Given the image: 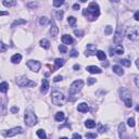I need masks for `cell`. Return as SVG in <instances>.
<instances>
[{
  "label": "cell",
  "instance_id": "cell-35",
  "mask_svg": "<svg viewBox=\"0 0 139 139\" xmlns=\"http://www.w3.org/2000/svg\"><path fill=\"white\" fill-rule=\"evenodd\" d=\"M63 14H64L63 11H57V13H55V16H57L58 20H62V19H63Z\"/></svg>",
  "mask_w": 139,
  "mask_h": 139
},
{
  "label": "cell",
  "instance_id": "cell-17",
  "mask_svg": "<svg viewBox=\"0 0 139 139\" xmlns=\"http://www.w3.org/2000/svg\"><path fill=\"white\" fill-rule=\"evenodd\" d=\"M113 51L116 53V54H123V53H124V48H123L122 45L116 44V45L113 47Z\"/></svg>",
  "mask_w": 139,
  "mask_h": 139
},
{
  "label": "cell",
  "instance_id": "cell-32",
  "mask_svg": "<svg viewBox=\"0 0 139 139\" xmlns=\"http://www.w3.org/2000/svg\"><path fill=\"white\" fill-rule=\"evenodd\" d=\"M120 62H121V64L124 65V66H127V67L131 66V61L127 60V59H123V60H121Z\"/></svg>",
  "mask_w": 139,
  "mask_h": 139
},
{
  "label": "cell",
  "instance_id": "cell-7",
  "mask_svg": "<svg viewBox=\"0 0 139 139\" xmlns=\"http://www.w3.org/2000/svg\"><path fill=\"white\" fill-rule=\"evenodd\" d=\"M124 35H126L125 34V27H124V26H119L117 29H116V32H115L114 38H113L114 43L115 44L122 43L123 39H124Z\"/></svg>",
  "mask_w": 139,
  "mask_h": 139
},
{
  "label": "cell",
  "instance_id": "cell-38",
  "mask_svg": "<svg viewBox=\"0 0 139 139\" xmlns=\"http://www.w3.org/2000/svg\"><path fill=\"white\" fill-rule=\"evenodd\" d=\"M104 33H105V35H111V33H112V27L111 26H106Z\"/></svg>",
  "mask_w": 139,
  "mask_h": 139
},
{
  "label": "cell",
  "instance_id": "cell-53",
  "mask_svg": "<svg viewBox=\"0 0 139 139\" xmlns=\"http://www.w3.org/2000/svg\"><path fill=\"white\" fill-rule=\"evenodd\" d=\"M102 65H103V66H108V65H109V63H108V62H105V63L103 62V63H102Z\"/></svg>",
  "mask_w": 139,
  "mask_h": 139
},
{
  "label": "cell",
  "instance_id": "cell-27",
  "mask_svg": "<svg viewBox=\"0 0 139 139\" xmlns=\"http://www.w3.org/2000/svg\"><path fill=\"white\" fill-rule=\"evenodd\" d=\"M54 63H55V65H57V67H61L64 65L65 61H64V59H55Z\"/></svg>",
  "mask_w": 139,
  "mask_h": 139
},
{
  "label": "cell",
  "instance_id": "cell-36",
  "mask_svg": "<svg viewBox=\"0 0 139 139\" xmlns=\"http://www.w3.org/2000/svg\"><path fill=\"white\" fill-rule=\"evenodd\" d=\"M74 34H75L76 37H82L83 34H84V32L81 31V29H75V31H74Z\"/></svg>",
  "mask_w": 139,
  "mask_h": 139
},
{
  "label": "cell",
  "instance_id": "cell-52",
  "mask_svg": "<svg viewBox=\"0 0 139 139\" xmlns=\"http://www.w3.org/2000/svg\"><path fill=\"white\" fill-rule=\"evenodd\" d=\"M136 66H137L138 69H139V58L137 59V60H136Z\"/></svg>",
  "mask_w": 139,
  "mask_h": 139
},
{
  "label": "cell",
  "instance_id": "cell-26",
  "mask_svg": "<svg viewBox=\"0 0 139 139\" xmlns=\"http://www.w3.org/2000/svg\"><path fill=\"white\" fill-rule=\"evenodd\" d=\"M8 89H9V85H8V83H5V82L1 83V85H0V91L4 93H7V91H8Z\"/></svg>",
  "mask_w": 139,
  "mask_h": 139
},
{
  "label": "cell",
  "instance_id": "cell-29",
  "mask_svg": "<svg viewBox=\"0 0 139 139\" xmlns=\"http://www.w3.org/2000/svg\"><path fill=\"white\" fill-rule=\"evenodd\" d=\"M36 134H37L38 137L41 138V139H45L47 137V135H46V133H45V131H44V129H38Z\"/></svg>",
  "mask_w": 139,
  "mask_h": 139
},
{
  "label": "cell",
  "instance_id": "cell-3",
  "mask_svg": "<svg viewBox=\"0 0 139 139\" xmlns=\"http://www.w3.org/2000/svg\"><path fill=\"white\" fill-rule=\"evenodd\" d=\"M120 96L122 100L125 103V105L127 108H132L133 105V101H132V94H131V91L128 89H126V88H122V89H120Z\"/></svg>",
  "mask_w": 139,
  "mask_h": 139
},
{
  "label": "cell",
  "instance_id": "cell-57",
  "mask_svg": "<svg viewBox=\"0 0 139 139\" xmlns=\"http://www.w3.org/2000/svg\"><path fill=\"white\" fill-rule=\"evenodd\" d=\"M87 0H81V2H86Z\"/></svg>",
  "mask_w": 139,
  "mask_h": 139
},
{
  "label": "cell",
  "instance_id": "cell-34",
  "mask_svg": "<svg viewBox=\"0 0 139 139\" xmlns=\"http://www.w3.org/2000/svg\"><path fill=\"white\" fill-rule=\"evenodd\" d=\"M59 50H60L61 53H66L67 52V48H66V46H64V45L59 46Z\"/></svg>",
  "mask_w": 139,
  "mask_h": 139
},
{
  "label": "cell",
  "instance_id": "cell-11",
  "mask_svg": "<svg viewBox=\"0 0 139 139\" xmlns=\"http://www.w3.org/2000/svg\"><path fill=\"white\" fill-rule=\"evenodd\" d=\"M96 53H97V51H96V46H94V45H88L87 46L86 52H85V54H86L87 57H89V55H94Z\"/></svg>",
  "mask_w": 139,
  "mask_h": 139
},
{
  "label": "cell",
  "instance_id": "cell-30",
  "mask_svg": "<svg viewBox=\"0 0 139 139\" xmlns=\"http://www.w3.org/2000/svg\"><path fill=\"white\" fill-rule=\"evenodd\" d=\"M67 22H69V24L71 26H74V25H75V23H76V17L69 16V17H67Z\"/></svg>",
  "mask_w": 139,
  "mask_h": 139
},
{
  "label": "cell",
  "instance_id": "cell-48",
  "mask_svg": "<svg viewBox=\"0 0 139 139\" xmlns=\"http://www.w3.org/2000/svg\"><path fill=\"white\" fill-rule=\"evenodd\" d=\"M78 9H81V7H79L78 3H75L73 5V10H78Z\"/></svg>",
  "mask_w": 139,
  "mask_h": 139
},
{
  "label": "cell",
  "instance_id": "cell-37",
  "mask_svg": "<svg viewBox=\"0 0 139 139\" xmlns=\"http://www.w3.org/2000/svg\"><path fill=\"white\" fill-rule=\"evenodd\" d=\"M2 4L4 5V7H11V5H13V2H10V1H7V0H2Z\"/></svg>",
  "mask_w": 139,
  "mask_h": 139
},
{
  "label": "cell",
  "instance_id": "cell-44",
  "mask_svg": "<svg viewBox=\"0 0 139 139\" xmlns=\"http://www.w3.org/2000/svg\"><path fill=\"white\" fill-rule=\"evenodd\" d=\"M27 7L28 8H36L37 7V3H36V2H33V3H28Z\"/></svg>",
  "mask_w": 139,
  "mask_h": 139
},
{
  "label": "cell",
  "instance_id": "cell-25",
  "mask_svg": "<svg viewBox=\"0 0 139 139\" xmlns=\"http://www.w3.org/2000/svg\"><path fill=\"white\" fill-rule=\"evenodd\" d=\"M50 22H51V21H49V19H48V17H46V16L40 17V20H39V24L40 25H44V26L48 25Z\"/></svg>",
  "mask_w": 139,
  "mask_h": 139
},
{
  "label": "cell",
  "instance_id": "cell-20",
  "mask_svg": "<svg viewBox=\"0 0 139 139\" xmlns=\"http://www.w3.org/2000/svg\"><path fill=\"white\" fill-rule=\"evenodd\" d=\"M22 24H26V20H23V19H19V20H15L14 22L12 23L11 27H16L19 25H22Z\"/></svg>",
  "mask_w": 139,
  "mask_h": 139
},
{
  "label": "cell",
  "instance_id": "cell-51",
  "mask_svg": "<svg viewBox=\"0 0 139 139\" xmlns=\"http://www.w3.org/2000/svg\"><path fill=\"white\" fill-rule=\"evenodd\" d=\"M73 69H74V70H75V71H78L79 69H81V66H79V65H78V64H75V65H74V66H73Z\"/></svg>",
  "mask_w": 139,
  "mask_h": 139
},
{
  "label": "cell",
  "instance_id": "cell-16",
  "mask_svg": "<svg viewBox=\"0 0 139 139\" xmlns=\"http://www.w3.org/2000/svg\"><path fill=\"white\" fill-rule=\"evenodd\" d=\"M49 89V82L47 79H44L43 81V84H41V87H40V91L43 93H46Z\"/></svg>",
  "mask_w": 139,
  "mask_h": 139
},
{
  "label": "cell",
  "instance_id": "cell-4",
  "mask_svg": "<svg viewBox=\"0 0 139 139\" xmlns=\"http://www.w3.org/2000/svg\"><path fill=\"white\" fill-rule=\"evenodd\" d=\"M83 86H84V82L82 81V79H77V81L73 82L72 84H71L70 86V89H69V93L72 96V94H75L77 93L78 91L82 90Z\"/></svg>",
  "mask_w": 139,
  "mask_h": 139
},
{
  "label": "cell",
  "instance_id": "cell-43",
  "mask_svg": "<svg viewBox=\"0 0 139 139\" xmlns=\"http://www.w3.org/2000/svg\"><path fill=\"white\" fill-rule=\"evenodd\" d=\"M7 50V46H5L4 43H1V52H4Z\"/></svg>",
  "mask_w": 139,
  "mask_h": 139
},
{
  "label": "cell",
  "instance_id": "cell-45",
  "mask_svg": "<svg viewBox=\"0 0 139 139\" xmlns=\"http://www.w3.org/2000/svg\"><path fill=\"white\" fill-rule=\"evenodd\" d=\"M134 19H135L136 21H139V11H137V12L134 14Z\"/></svg>",
  "mask_w": 139,
  "mask_h": 139
},
{
  "label": "cell",
  "instance_id": "cell-47",
  "mask_svg": "<svg viewBox=\"0 0 139 139\" xmlns=\"http://www.w3.org/2000/svg\"><path fill=\"white\" fill-rule=\"evenodd\" d=\"M17 111H19V108H16V106H13V108L11 109V112H12V113H16Z\"/></svg>",
  "mask_w": 139,
  "mask_h": 139
},
{
  "label": "cell",
  "instance_id": "cell-41",
  "mask_svg": "<svg viewBox=\"0 0 139 139\" xmlns=\"http://www.w3.org/2000/svg\"><path fill=\"white\" fill-rule=\"evenodd\" d=\"M98 131H99V133H104V132L106 131V127H105V126H103V125H100Z\"/></svg>",
  "mask_w": 139,
  "mask_h": 139
},
{
  "label": "cell",
  "instance_id": "cell-10",
  "mask_svg": "<svg viewBox=\"0 0 139 139\" xmlns=\"http://www.w3.org/2000/svg\"><path fill=\"white\" fill-rule=\"evenodd\" d=\"M23 132H24V131H23L22 127H14V128L10 129V131H8L7 133H5L4 136H5V137H13V136H15V135L22 134Z\"/></svg>",
  "mask_w": 139,
  "mask_h": 139
},
{
  "label": "cell",
  "instance_id": "cell-54",
  "mask_svg": "<svg viewBox=\"0 0 139 139\" xmlns=\"http://www.w3.org/2000/svg\"><path fill=\"white\" fill-rule=\"evenodd\" d=\"M111 2H120V0H110Z\"/></svg>",
  "mask_w": 139,
  "mask_h": 139
},
{
  "label": "cell",
  "instance_id": "cell-13",
  "mask_svg": "<svg viewBox=\"0 0 139 139\" xmlns=\"http://www.w3.org/2000/svg\"><path fill=\"white\" fill-rule=\"evenodd\" d=\"M86 70H87L89 73H91V74H100V73L102 72V70L100 69V67H98V66H94V65L87 66V67H86Z\"/></svg>",
  "mask_w": 139,
  "mask_h": 139
},
{
  "label": "cell",
  "instance_id": "cell-21",
  "mask_svg": "<svg viewBox=\"0 0 139 139\" xmlns=\"http://www.w3.org/2000/svg\"><path fill=\"white\" fill-rule=\"evenodd\" d=\"M112 70H113L114 73H116L117 75H120V76L124 74V71H123V69L120 65H113V69H112Z\"/></svg>",
  "mask_w": 139,
  "mask_h": 139
},
{
  "label": "cell",
  "instance_id": "cell-22",
  "mask_svg": "<svg viewBox=\"0 0 139 139\" xmlns=\"http://www.w3.org/2000/svg\"><path fill=\"white\" fill-rule=\"evenodd\" d=\"M40 46L44 49H49L50 48V41L48 39H41L40 40Z\"/></svg>",
  "mask_w": 139,
  "mask_h": 139
},
{
  "label": "cell",
  "instance_id": "cell-23",
  "mask_svg": "<svg viewBox=\"0 0 139 139\" xmlns=\"http://www.w3.org/2000/svg\"><path fill=\"white\" fill-rule=\"evenodd\" d=\"M97 57H98V59L100 61H104L106 55H105V53L103 52L102 50H98V51H97Z\"/></svg>",
  "mask_w": 139,
  "mask_h": 139
},
{
  "label": "cell",
  "instance_id": "cell-40",
  "mask_svg": "<svg viewBox=\"0 0 139 139\" xmlns=\"http://www.w3.org/2000/svg\"><path fill=\"white\" fill-rule=\"evenodd\" d=\"M77 55H78V52L76 50H72L70 52V57H77Z\"/></svg>",
  "mask_w": 139,
  "mask_h": 139
},
{
  "label": "cell",
  "instance_id": "cell-49",
  "mask_svg": "<svg viewBox=\"0 0 139 139\" xmlns=\"http://www.w3.org/2000/svg\"><path fill=\"white\" fill-rule=\"evenodd\" d=\"M135 84H136V86L139 88V77H136L135 78Z\"/></svg>",
  "mask_w": 139,
  "mask_h": 139
},
{
  "label": "cell",
  "instance_id": "cell-46",
  "mask_svg": "<svg viewBox=\"0 0 139 139\" xmlns=\"http://www.w3.org/2000/svg\"><path fill=\"white\" fill-rule=\"evenodd\" d=\"M53 81H54V82H60V81H62V76H55V77L53 78Z\"/></svg>",
  "mask_w": 139,
  "mask_h": 139
},
{
  "label": "cell",
  "instance_id": "cell-1",
  "mask_svg": "<svg viewBox=\"0 0 139 139\" xmlns=\"http://www.w3.org/2000/svg\"><path fill=\"white\" fill-rule=\"evenodd\" d=\"M83 13H84V15L87 16V19L89 21H94L100 14L99 5L97 4L96 2H91V3L89 4V7H88V9L84 10Z\"/></svg>",
  "mask_w": 139,
  "mask_h": 139
},
{
  "label": "cell",
  "instance_id": "cell-19",
  "mask_svg": "<svg viewBox=\"0 0 139 139\" xmlns=\"http://www.w3.org/2000/svg\"><path fill=\"white\" fill-rule=\"evenodd\" d=\"M64 119H65V115H64L63 112H57V114H55V116H54V120L57 121V122H62Z\"/></svg>",
  "mask_w": 139,
  "mask_h": 139
},
{
  "label": "cell",
  "instance_id": "cell-2",
  "mask_svg": "<svg viewBox=\"0 0 139 139\" xmlns=\"http://www.w3.org/2000/svg\"><path fill=\"white\" fill-rule=\"evenodd\" d=\"M51 100H52V103L58 106H61V105H64L65 103V96L61 93V91H53L51 93Z\"/></svg>",
  "mask_w": 139,
  "mask_h": 139
},
{
  "label": "cell",
  "instance_id": "cell-39",
  "mask_svg": "<svg viewBox=\"0 0 139 139\" xmlns=\"http://www.w3.org/2000/svg\"><path fill=\"white\" fill-rule=\"evenodd\" d=\"M93 83H96V78H93V77H89L87 79V84L88 85H93Z\"/></svg>",
  "mask_w": 139,
  "mask_h": 139
},
{
  "label": "cell",
  "instance_id": "cell-56",
  "mask_svg": "<svg viewBox=\"0 0 139 139\" xmlns=\"http://www.w3.org/2000/svg\"><path fill=\"white\" fill-rule=\"evenodd\" d=\"M136 111H137V112H139V104H138L137 106H136Z\"/></svg>",
  "mask_w": 139,
  "mask_h": 139
},
{
  "label": "cell",
  "instance_id": "cell-24",
  "mask_svg": "<svg viewBox=\"0 0 139 139\" xmlns=\"http://www.w3.org/2000/svg\"><path fill=\"white\" fill-rule=\"evenodd\" d=\"M85 126H86L87 128H93V127L96 126V122L93 120H87L86 122H85Z\"/></svg>",
  "mask_w": 139,
  "mask_h": 139
},
{
  "label": "cell",
  "instance_id": "cell-33",
  "mask_svg": "<svg viewBox=\"0 0 139 139\" xmlns=\"http://www.w3.org/2000/svg\"><path fill=\"white\" fill-rule=\"evenodd\" d=\"M127 124H128L129 127H135V120L133 119V117H129V119L127 120Z\"/></svg>",
  "mask_w": 139,
  "mask_h": 139
},
{
  "label": "cell",
  "instance_id": "cell-6",
  "mask_svg": "<svg viewBox=\"0 0 139 139\" xmlns=\"http://www.w3.org/2000/svg\"><path fill=\"white\" fill-rule=\"evenodd\" d=\"M16 84L19 85L20 87H35L36 86V83L28 79L26 76H22V77H19L16 79Z\"/></svg>",
  "mask_w": 139,
  "mask_h": 139
},
{
  "label": "cell",
  "instance_id": "cell-15",
  "mask_svg": "<svg viewBox=\"0 0 139 139\" xmlns=\"http://www.w3.org/2000/svg\"><path fill=\"white\" fill-rule=\"evenodd\" d=\"M61 39H62V43L65 44V45H72L73 44V38L70 35H63Z\"/></svg>",
  "mask_w": 139,
  "mask_h": 139
},
{
  "label": "cell",
  "instance_id": "cell-9",
  "mask_svg": "<svg viewBox=\"0 0 139 139\" xmlns=\"http://www.w3.org/2000/svg\"><path fill=\"white\" fill-rule=\"evenodd\" d=\"M26 65L28 66V69L31 71H33V72H38V71L40 70V62L38 61H35V60H29L27 61V63H26Z\"/></svg>",
  "mask_w": 139,
  "mask_h": 139
},
{
  "label": "cell",
  "instance_id": "cell-50",
  "mask_svg": "<svg viewBox=\"0 0 139 139\" xmlns=\"http://www.w3.org/2000/svg\"><path fill=\"white\" fill-rule=\"evenodd\" d=\"M72 137H73V138H78V139H81V138H82V136L79 135V134H74V135L72 136Z\"/></svg>",
  "mask_w": 139,
  "mask_h": 139
},
{
  "label": "cell",
  "instance_id": "cell-8",
  "mask_svg": "<svg viewBox=\"0 0 139 139\" xmlns=\"http://www.w3.org/2000/svg\"><path fill=\"white\" fill-rule=\"evenodd\" d=\"M126 36H127V38H128L129 40H133V41L138 40L139 39V33H138L137 28H134V27L129 28L128 31H127V33H126Z\"/></svg>",
  "mask_w": 139,
  "mask_h": 139
},
{
  "label": "cell",
  "instance_id": "cell-42",
  "mask_svg": "<svg viewBox=\"0 0 139 139\" xmlns=\"http://www.w3.org/2000/svg\"><path fill=\"white\" fill-rule=\"evenodd\" d=\"M86 137H87V138H96V137H97V134H91V133H87V134H86Z\"/></svg>",
  "mask_w": 139,
  "mask_h": 139
},
{
  "label": "cell",
  "instance_id": "cell-55",
  "mask_svg": "<svg viewBox=\"0 0 139 139\" xmlns=\"http://www.w3.org/2000/svg\"><path fill=\"white\" fill-rule=\"evenodd\" d=\"M5 14H8V13L4 12V11H2V12H1V15H5Z\"/></svg>",
  "mask_w": 139,
  "mask_h": 139
},
{
  "label": "cell",
  "instance_id": "cell-5",
  "mask_svg": "<svg viewBox=\"0 0 139 139\" xmlns=\"http://www.w3.org/2000/svg\"><path fill=\"white\" fill-rule=\"evenodd\" d=\"M24 121H25V124L27 126H29V127L35 126L37 124V116L35 115V113L28 111V112H26L24 115Z\"/></svg>",
  "mask_w": 139,
  "mask_h": 139
},
{
  "label": "cell",
  "instance_id": "cell-12",
  "mask_svg": "<svg viewBox=\"0 0 139 139\" xmlns=\"http://www.w3.org/2000/svg\"><path fill=\"white\" fill-rule=\"evenodd\" d=\"M59 33V29H58V26L55 24L54 21H51V28H50V34H51L52 37H57V35Z\"/></svg>",
  "mask_w": 139,
  "mask_h": 139
},
{
  "label": "cell",
  "instance_id": "cell-14",
  "mask_svg": "<svg viewBox=\"0 0 139 139\" xmlns=\"http://www.w3.org/2000/svg\"><path fill=\"white\" fill-rule=\"evenodd\" d=\"M77 110L79 112H82V113H86V112L89 111V106H88V104L86 102H82V103H79L78 104Z\"/></svg>",
  "mask_w": 139,
  "mask_h": 139
},
{
  "label": "cell",
  "instance_id": "cell-28",
  "mask_svg": "<svg viewBox=\"0 0 139 139\" xmlns=\"http://www.w3.org/2000/svg\"><path fill=\"white\" fill-rule=\"evenodd\" d=\"M124 133H125V125L123 123H121L119 125V134H120V137H123Z\"/></svg>",
  "mask_w": 139,
  "mask_h": 139
},
{
  "label": "cell",
  "instance_id": "cell-31",
  "mask_svg": "<svg viewBox=\"0 0 139 139\" xmlns=\"http://www.w3.org/2000/svg\"><path fill=\"white\" fill-rule=\"evenodd\" d=\"M63 3H64V0H53V5H54L55 8L61 7Z\"/></svg>",
  "mask_w": 139,
  "mask_h": 139
},
{
  "label": "cell",
  "instance_id": "cell-18",
  "mask_svg": "<svg viewBox=\"0 0 139 139\" xmlns=\"http://www.w3.org/2000/svg\"><path fill=\"white\" fill-rule=\"evenodd\" d=\"M21 60H22V55H21L20 53H15V54L12 55V58H11V62L14 63V64L20 63Z\"/></svg>",
  "mask_w": 139,
  "mask_h": 139
}]
</instances>
